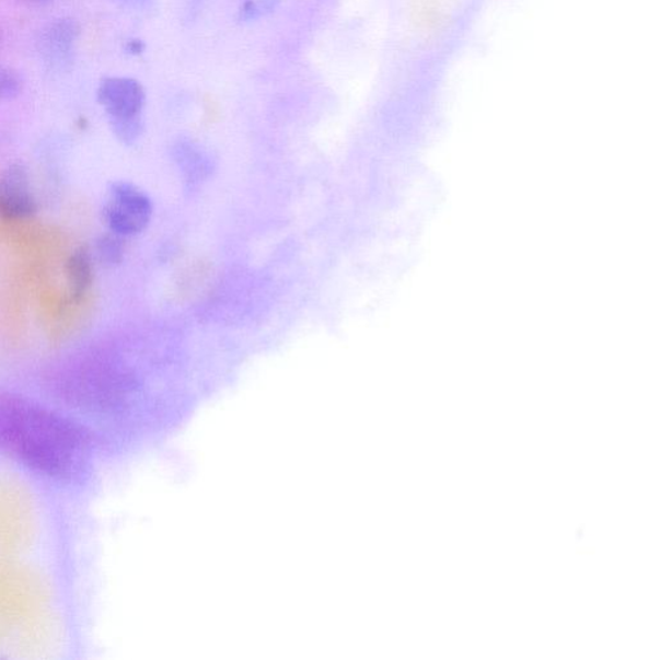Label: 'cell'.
I'll return each instance as SVG.
<instances>
[{
    "label": "cell",
    "instance_id": "obj_1",
    "mask_svg": "<svg viewBox=\"0 0 660 660\" xmlns=\"http://www.w3.org/2000/svg\"><path fill=\"white\" fill-rule=\"evenodd\" d=\"M84 427L14 395H0V453L36 473L65 480L89 461Z\"/></svg>",
    "mask_w": 660,
    "mask_h": 660
},
{
    "label": "cell",
    "instance_id": "obj_2",
    "mask_svg": "<svg viewBox=\"0 0 660 660\" xmlns=\"http://www.w3.org/2000/svg\"><path fill=\"white\" fill-rule=\"evenodd\" d=\"M152 216V202L141 188L129 183L113 184L104 208L107 227L114 234H140Z\"/></svg>",
    "mask_w": 660,
    "mask_h": 660
},
{
    "label": "cell",
    "instance_id": "obj_3",
    "mask_svg": "<svg viewBox=\"0 0 660 660\" xmlns=\"http://www.w3.org/2000/svg\"><path fill=\"white\" fill-rule=\"evenodd\" d=\"M101 106L112 121L141 118L144 105L142 85L130 78H106L97 91Z\"/></svg>",
    "mask_w": 660,
    "mask_h": 660
},
{
    "label": "cell",
    "instance_id": "obj_4",
    "mask_svg": "<svg viewBox=\"0 0 660 660\" xmlns=\"http://www.w3.org/2000/svg\"><path fill=\"white\" fill-rule=\"evenodd\" d=\"M36 212V201L24 165L12 164L0 176V215L24 220Z\"/></svg>",
    "mask_w": 660,
    "mask_h": 660
},
{
    "label": "cell",
    "instance_id": "obj_5",
    "mask_svg": "<svg viewBox=\"0 0 660 660\" xmlns=\"http://www.w3.org/2000/svg\"><path fill=\"white\" fill-rule=\"evenodd\" d=\"M67 273L70 294L74 299H81L93 282V264L91 252L86 246H79L71 253L65 266Z\"/></svg>",
    "mask_w": 660,
    "mask_h": 660
},
{
    "label": "cell",
    "instance_id": "obj_6",
    "mask_svg": "<svg viewBox=\"0 0 660 660\" xmlns=\"http://www.w3.org/2000/svg\"><path fill=\"white\" fill-rule=\"evenodd\" d=\"M174 157L184 171L188 180H201L210 171V161L205 151L197 144L188 141H181L174 149Z\"/></svg>",
    "mask_w": 660,
    "mask_h": 660
},
{
    "label": "cell",
    "instance_id": "obj_7",
    "mask_svg": "<svg viewBox=\"0 0 660 660\" xmlns=\"http://www.w3.org/2000/svg\"><path fill=\"white\" fill-rule=\"evenodd\" d=\"M97 257L101 264L106 266H115L121 263L125 256V244L121 236L118 234H106L99 239L96 244Z\"/></svg>",
    "mask_w": 660,
    "mask_h": 660
},
{
    "label": "cell",
    "instance_id": "obj_8",
    "mask_svg": "<svg viewBox=\"0 0 660 660\" xmlns=\"http://www.w3.org/2000/svg\"><path fill=\"white\" fill-rule=\"evenodd\" d=\"M114 134L121 142L134 143L143 132L142 118L112 121Z\"/></svg>",
    "mask_w": 660,
    "mask_h": 660
},
{
    "label": "cell",
    "instance_id": "obj_9",
    "mask_svg": "<svg viewBox=\"0 0 660 660\" xmlns=\"http://www.w3.org/2000/svg\"><path fill=\"white\" fill-rule=\"evenodd\" d=\"M279 4V0H250L243 5L241 11V20L242 21H252L257 20L260 16H264L266 13L273 12L277 9Z\"/></svg>",
    "mask_w": 660,
    "mask_h": 660
},
{
    "label": "cell",
    "instance_id": "obj_10",
    "mask_svg": "<svg viewBox=\"0 0 660 660\" xmlns=\"http://www.w3.org/2000/svg\"><path fill=\"white\" fill-rule=\"evenodd\" d=\"M19 91V83L10 71L0 70V99L12 97Z\"/></svg>",
    "mask_w": 660,
    "mask_h": 660
},
{
    "label": "cell",
    "instance_id": "obj_11",
    "mask_svg": "<svg viewBox=\"0 0 660 660\" xmlns=\"http://www.w3.org/2000/svg\"><path fill=\"white\" fill-rule=\"evenodd\" d=\"M128 50L130 54H134V55L141 54L143 50L142 42H140V40L129 42Z\"/></svg>",
    "mask_w": 660,
    "mask_h": 660
}]
</instances>
